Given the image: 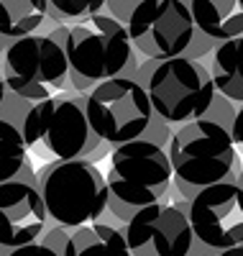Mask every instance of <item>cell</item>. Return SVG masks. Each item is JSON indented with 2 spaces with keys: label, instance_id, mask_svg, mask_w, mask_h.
Segmentation results:
<instances>
[{
  "label": "cell",
  "instance_id": "cell-1",
  "mask_svg": "<svg viewBox=\"0 0 243 256\" xmlns=\"http://www.w3.org/2000/svg\"><path fill=\"white\" fill-rule=\"evenodd\" d=\"M64 52L70 62V84L77 92H87L92 84L118 74H138L136 49L126 24L108 13L67 26Z\"/></svg>",
  "mask_w": 243,
  "mask_h": 256
},
{
  "label": "cell",
  "instance_id": "cell-2",
  "mask_svg": "<svg viewBox=\"0 0 243 256\" xmlns=\"http://www.w3.org/2000/svg\"><path fill=\"white\" fill-rule=\"evenodd\" d=\"M108 180V210L128 220L136 210L162 202L174 180L166 146L146 136L113 146Z\"/></svg>",
  "mask_w": 243,
  "mask_h": 256
},
{
  "label": "cell",
  "instance_id": "cell-3",
  "mask_svg": "<svg viewBox=\"0 0 243 256\" xmlns=\"http://www.w3.org/2000/svg\"><path fill=\"white\" fill-rule=\"evenodd\" d=\"M166 152L174 172L172 182L184 198H192L208 184L230 180L238 156L230 128L210 116L182 123L172 131Z\"/></svg>",
  "mask_w": 243,
  "mask_h": 256
},
{
  "label": "cell",
  "instance_id": "cell-4",
  "mask_svg": "<svg viewBox=\"0 0 243 256\" xmlns=\"http://www.w3.org/2000/svg\"><path fill=\"white\" fill-rule=\"evenodd\" d=\"M151 98L154 113L164 123L182 126L205 118L215 102V82L208 67L190 56L146 59L136 74Z\"/></svg>",
  "mask_w": 243,
  "mask_h": 256
},
{
  "label": "cell",
  "instance_id": "cell-5",
  "mask_svg": "<svg viewBox=\"0 0 243 256\" xmlns=\"http://www.w3.org/2000/svg\"><path fill=\"white\" fill-rule=\"evenodd\" d=\"M36 184L49 218L62 228L95 223L108 210V180L90 159H56L41 166Z\"/></svg>",
  "mask_w": 243,
  "mask_h": 256
},
{
  "label": "cell",
  "instance_id": "cell-6",
  "mask_svg": "<svg viewBox=\"0 0 243 256\" xmlns=\"http://www.w3.org/2000/svg\"><path fill=\"white\" fill-rule=\"evenodd\" d=\"M3 74L8 92L20 100H46L70 84V62L59 38L34 31L10 38L3 49Z\"/></svg>",
  "mask_w": 243,
  "mask_h": 256
},
{
  "label": "cell",
  "instance_id": "cell-7",
  "mask_svg": "<svg viewBox=\"0 0 243 256\" xmlns=\"http://www.w3.org/2000/svg\"><path fill=\"white\" fill-rule=\"evenodd\" d=\"M82 100L92 131L110 146L146 136L154 120L151 98L138 77L118 74L102 80L92 84Z\"/></svg>",
  "mask_w": 243,
  "mask_h": 256
},
{
  "label": "cell",
  "instance_id": "cell-8",
  "mask_svg": "<svg viewBox=\"0 0 243 256\" xmlns=\"http://www.w3.org/2000/svg\"><path fill=\"white\" fill-rule=\"evenodd\" d=\"M126 28L144 59L182 56L197 36L187 0H141L126 20Z\"/></svg>",
  "mask_w": 243,
  "mask_h": 256
},
{
  "label": "cell",
  "instance_id": "cell-9",
  "mask_svg": "<svg viewBox=\"0 0 243 256\" xmlns=\"http://www.w3.org/2000/svg\"><path fill=\"white\" fill-rule=\"evenodd\" d=\"M187 218L194 241L205 248L223 251L243 244V187L223 180L197 190L187 202Z\"/></svg>",
  "mask_w": 243,
  "mask_h": 256
},
{
  "label": "cell",
  "instance_id": "cell-10",
  "mask_svg": "<svg viewBox=\"0 0 243 256\" xmlns=\"http://www.w3.org/2000/svg\"><path fill=\"white\" fill-rule=\"evenodd\" d=\"M130 256H190L194 233L187 218V205L166 200L136 210L123 226Z\"/></svg>",
  "mask_w": 243,
  "mask_h": 256
},
{
  "label": "cell",
  "instance_id": "cell-11",
  "mask_svg": "<svg viewBox=\"0 0 243 256\" xmlns=\"http://www.w3.org/2000/svg\"><path fill=\"white\" fill-rule=\"evenodd\" d=\"M46 205L34 180L0 182V248L10 251L38 241L46 228Z\"/></svg>",
  "mask_w": 243,
  "mask_h": 256
},
{
  "label": "cell",
  "instance_id": "cell-12",
  "mask_svg": "<svg viewBox=\"0 0 243 256\" xmlns=\"http://www.w3.org/2000/svg\"><path fill=\"white\" fill-rule=\"evenodd\" d=\"M41 144L56 159H87L102 144L84 113V100L77 95H56L44 123Z\"/></svg>",
  "mask_w": 243,
  "mask_h": 256
},
{
  "label": "cell",
  "instance_id": "cell-13",
  "mask_svg": "<svg viewBox=\"0 0 243 256\" xmlns=\"http://www.w3.org/2000/svg\"><path fill=\"white\" fill-rule=\"evenodd\" d=\"M187 6L194 28L215 44L243 34V0H187Z\"/></svg>",
  "mask_w": 243,
  "mask_h": 256
},
{
  "label": "cell",
  "instance_id": "cell-14",
  "mask_svg": "<svg viewBox=\"0 0 243 256\" xmlns=\"http://www.w3.org/2000/svg\"><path fill=\"white\" fill-rule=\"evenodd\" d=\"M62 256H130V248L123 228L95 220L70 228Z\"/></svg>",
  "mask_w": 243,
  "mask_h": 256
},
{
  "label": "cell",
  "instance_id": "cell-15",
  "mask_svg": "<svg viewBox=\"0 0 243 256\" xmlns=\"http://www.w3.org/2000/svg\"><path fill=\"white\" fill-rule=\"evenodd\" d=\"M210 74L218 95L243 102V34L218 41L210 49Z\"/></svg>",
  "mask_w": 243,
  "mask_h": 256
},
{
  "label": "cell",
  "instance_id": "cell-16",
  "mask_svg": "<svg viewBox=\"0 0 243 256\" xmlns=\"http://www.w3.org/2000/svg\"><path fill=\"white\" fill-rule=\"evenodd\" d=\"M18 177L36 182L28 164V144L13 120L0 116V182Z\"/></svg>",
  "mask_w": 243,
  "mask_h": 256
},
{
  "label": "cell",
  "instance_id": "cell-17",
  "mask_svg": "<svg viewBox=\"0 0 243 256\" xmlns=\"http://www.w3.org/2000/svg\"><path fill=\"white\" fill-rule=\"evenodd\" d=\"M46 20V0H0V36L18 38L41 28Z\"/></svg>",
  "mask_w": 243,
  "mask_h": 256
},
{
  "label": "cell",
  "instance_id": "cell-18",
  "mask_svg": "<svg viewBox=\"0 0 243 256\" xmlns=\"http://www.w3.org/2000/svg\"><path fill=\"white\" fill-rule=\"evenodd\" d=\"M105 10V0H46V18L54 24H80Z\"/></svg>",
  "mask_w": 243,
  "mask_h": 256
},
{
  "label": "cell",
  "instance_id": "cell-19",
  "mask_svg": "<svg viewBox=\"0 0 243 256\" xmlns=\"http://www.w3.org/2000/svg\"><path fill=\"white\" fill-rule=\"evenodd\" d=\"M6 256H62V251H56L46 241H31V244H24L18 248L6 251Z\"/></svg>",
  "mask_w": 243,
  "mask_h": 256
},
{
  "label": "cell",
  "instance_id": "cell-20",
  "mask_svg": "<svg viewBox=\"0 0 243 256\" xmlns=\"http://www.w3.org/2000/svg\"><path fill=\"white\" fill-rule=\"evenodd\" d=\"M141 3V0H105V10L108 16H113L116 20H120V24H126V20L130 18V13H134V8Z\"/></svg>",
  "mask_w": 243,
  "mask_h": 256
},
{
  "label": "cell",
  "instance_id": "cell-21",
  "mask_svg": "<svg viewBox=\"0 0 243 256\" xmlns=\"http://www.w3.org/2000/svg\"><path fill=\"white\" fill-rule=\"evenodd\" d=\"M230 136H233V144L243 148V102H240V108L233 113V120H230Z\"/></svg>",
  "mask_w": 243,
  "mask_h": 256
},
{
  "label": "cell",
  "instance_id": "cell-22",
  "mask_svg": "<svg viewBox=\"0 0 243 256\" xmlns=\"http://www.w3.org/2000/svg\"><path fill=\"white\" fill-rule=\"evenodd\" d=\"M215 256H243V244L230 246V248H223V251H215Z\"/></svg>",
  "mask_w": 243,
  "mask_h": 256
},
{
  "label": "cell",
  "instance_id": "cell-23",
  "mask_svg": "<svg viewBox=\"0 0 243 256\" xmlns=\"http://www.w3.org/2000/svg\"><path fill=\"white\" fill-rule=\"evenodd\" d=\"M6 95H8V84H6V74L0 72V108H3V102H6Z\"/></svg>",
  "mask_w": 243,
  "mask_h": 256
},
{
  "label": "cell",
  "instance_id": "cell-24",
  "mask_svg": "<svg viewBox=\"0 0 243 256\" xmlns=\"http://www.w3.org/2000/svg\"><path fill=\"white\" fill-rule=\"evenodd\" d=\"M238 184H240V187H243V172H240V174H238Z\"/></svg>",
  "mask_w": 243,
  "mask_h": 256
}]
</instances>
